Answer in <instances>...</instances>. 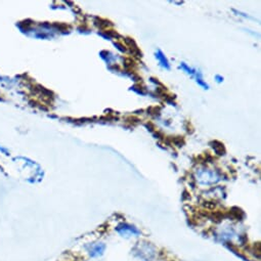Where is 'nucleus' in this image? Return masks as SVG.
<instances>
[{"label":"nucleus","instance_id":"nucleus-4","mask_svg":"<svg viewBox=\"0 0 261 261\" xmlns=\"http://www.w3.org/2000/svg\"><path fill=\"white\" fill-rule=\"evenodd\" d=\"M172 142L174 145L178 146V147H182L184 144H185V140L182 137H175L172 139Z\"/></svg>","mask_w":261,"mask_h":261},{"label":"nucleus","instance_id":"nucleus-5","mask_svg":"<svg viewBox=\"0 0 261 261\" xmlns=\"http://www.w3.org/2000/svg\"><path fill=\"white\" fill-rule=\"evenodd\" d=\"M124 65H125V67L127 69H132V68H134L136 66V63L133 61V59H126L124 61Z\"/></svg>","mask_w":261,"mask_h":261},{"label":"nucleus","instance_id":"nucleus-1","mask_svg":"<svg viewBox=\"0 0 261 261\" xmlns=\"http://www.w3.org/2000/svg\"><path fill=\"white\" fill-rule=\"evenodd\" d=\"M95 25H96L97 27H99L100 29L107 31L108 28L112 26V23H111L110 21H107V20H102V19H98V18H97V19L95 20Z\"/></svg>","mask_w":261,"mask_h":261},{"label":"nucleus","instance_id":"nucleus-3","mask_svg":"<svg viewBox=\"0 0 261 261\" xmlns=\"http://www.w3.org/2000/svg\"><path fill=\"white\" fill-rule=\"evenodd\" d=\"M140 123V119L136 116H129L126 118V124L130 126H136Z\"/></svg>","mask_w":261,"mask_h":261},{"label":"nucleus","instance_id":"nucleus-6","mask_svg":"<svg viewBox=\"0 0 261 261\" xmlns=\"http://www.w3.org/2000/svg\"><path fill=\"white\" fill-rule=\"evenodd\" d=\"M160 108L158 107H152V108H150L148 111L150 112V114H152V115H159V113H160Z\"/></svg>","mask_w":261,"mask_h":261},{"label":"nucleus","instance_id":"nucleus-2","mask_svg":"<svg viewBox=\"0 0 261 261\" xmlns=\"http://www.w3.org/2000/svg\"><path fill=\"white\" fill-rule=\"evenodd\" d=\"M212 147H213V149L215 150V152L218 154V155H224V153H225V149H224V146H223V144H221V143H219V142H217V141H215V142H213L212 143Z\"/></svg>","mask_w":261,"mask_h":261}]
</instances>
